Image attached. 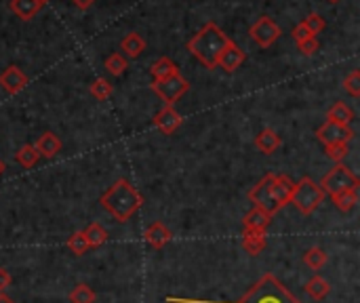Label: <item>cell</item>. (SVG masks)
I'll return each mask as SVG.
<instances>
[{
  "label": "cell",
  "instance_id": "obj_10",
  "mask_svg": "<svg viewBox=\"0 0 360 303\" xmlns=\"http://www.w3.org/2000/svg\"><path fill=\"white\" fill-rule=\"evenodd\" d=\"M27 82L30 80L19 65H9L7 70L0 74V87H3L9 95H17L19 91H23L27 87Z\"/></svg>",
  "mask_w": 360,
  "mask_h": 303
},
{
  "label": "cell",
  "instance_id": "obj_3",
  "mask_svg": "<svg viewBox=\"0 0 360 303\" xmlns=\"http://www.w3.org/2000/svg\"><path fill=\"white\" fill-rule=\"evenodd\" d=\"M100 205L104 211H108L118 223H126L133 217L142 205H144V196L135 190V186H131L126 179H118L114 186H110L102 198Z\"/></svg>",
  "mask_w": 360,
  "mask_h": 303
},
{
  "label": "cell",
  "instance_id": "obj_12",
  "mask_svg": "<svg viewBox=\"0 0 360 303\" xmlns=\"http://www.w3.org/2000/svg\"><path fill=\"white\" fill-rule=\"evenodd\" d=\"M245 59H247L245 51H240V47L232 41L230 45L225 47V51L221 53V57L217 61V67H221V70L227 72V74H232V72H236L238 67L245 63Z\"/></svg>",
  "mask_w": 360,
  "mask_h": 303
},
{
  "label": "cell",
  "instance_id": "obj_33",
  "mask_svg": "<svg viewBox=\"0 0 360 303\" xmlns=\"http://www.w3.org/2000/svg\"><path fill=\"white\" fill-rule=\"evenodd\" d=\"M344 87L352 97H360V72L358 70L350 72L344 80Z\"/></svg>",
  "mask_w": 360,
  "mask_h": 303
},
{
  "label": "cell",
  "instance_id": "obj_17",
  "mask_svg": "<svg viewBox=\"0 0 360 303\" xmlns=\"http://www.w3.org/2000/svg\"><path fill=\"white\" fill-rule=\"evenodd\" d=\"M9 7H11V11H13L19 19L30 21V19H34V17L38 15L43 3H41V0H11Z\"/></svg>",
  "mask_w": 360,
  "mask_h": 303
},
{
  "label": "cell",
  "instance_id": "obj_30",
  "mask_svg": "<svg viewBox=\"0 0 360 303\" xmlns=\"http://www.w3.org/2000/svg\"><path fill=\"white\" fill-rule=\"evenodd\" d=\"M89 91H91V95L95 97V99H100V101H104V99H108L110 95H112V85L106 80V78H97V80H93V85L89 87Z\"/></svg>",
  "mask_w": 360,
  "mask_h": 303
},
{
  "label": "cell",
  "instance_id": "obj_18",
  "mask_svg": "<svg viewBox=\"0 0 360 303\" xmlns=\"http://www.w3.org/2000/svg\"><path fill=\"white\" fill-rule=\"evenodd\" d=\"M120 49L124 51L126 57L135 59V57H139L146 51V41L139 36L137 32H131V34H126V36L120 41Z\"/></svg>",
  "mask_w": 360,
  "mask_h": 303
},
{
  "label": "cell",
  "instance_id": "obj_4",
  "mask_svg": "<svg viewBox=\"0 0 360 303\" xmlns=\"http://www.w3.org/2000/svg\"><path fill=\"white\" fill-rule=\"evenodd\" d=\"M169 303H217V301H185V299H169ZM230 303H302L274 274H264L238 301Z\"/></svg>",
  "mask_w": 360,
  "mask_h": 303
},
{
  "label": "cell",
  "instance_id": "obj_29",
  "mask_svg": "<svg viewBox=\"0 0 360 303\" xmlns=\"http://www.w3.org/2000/svg\"><path fill=\"white\" fill-rule=\"evenodd\" d=\"M126 67H128V61L124 59V55L120 53H112L108 59H106V70L112 74V76H120L126 72Z\"/></svg>",
  "mask_w": 360,
  "mask_h": 303
},
{
  "label": "cell",
  "instance_id": "obj_41",
  "mask_svg": "<svg viewBox=\"0 0 360 303\" xmlns=\"http://www.w3.org/2000/svg\"><path fill=\"white\" fill-rule=\"evenodd\" d=\"M331 3H339V0H331Z\"/></svg>",
  "mask_w": 360,
  "mask_h": 303
},
{
  "label": "cell",
  "instance_id": "obj_2",
  "mask_svg": "<svg viewBox=\"0 0 360 303\" xmlns=\"http://www.w3.org/2000/svg\"><path fill=\"white\" fill-rule=\"evenodd\" d=\"M230 43H232V38L225 36V32L215 21H209L192 36V41L188 43V51L205 67L213 70V67H217L221 53L225 51V47Z\"/></svg>",
  "mask_w": 360,
  "mask_h": 303
},
{
  "label": "cell",
  "instance_id": "obj_21",
  "mask_svg": "<svg viewBox=\"0 0 360 303\" xmlns=\"http://www.w3.org/2000/svg\"><path fill=\"white\" fill-rule=\"evenodd\" d=\"M266 247H268L266 234H249V232H243V249L249 255H259L261 251H266Z\"/></svg>",
  "mask_w": 360,
  "mask_h": 303
},
{
  "label": "cell",
  "instance_id": "obj_40",
  "mask_svg": "<svg viewBox=\"0 0 360 303\" xmlns=\"http://www.w3.org/2000/svg\"><path fill=\"white\" fill-rule=\"evenodd\" d=\"M41 3H43V5H47V3H49V0H41Z\"/></svg>",
  "mask_w": 360,
  "mask_h": 303
},
{
  "label": "cell",
  "instance_id": "obj_27",
  "mask_svg": "<svg viewBox=\"0 0 360 303\" xmlns=\"http://www.w3.org/2000/svg\"><path fill=\"white\" fill-rule=\"evenodd\" d=\"M331 198H333L335 207L341 213H350L358 202V190H350V192H344V194H337V196H331Z\"/></svg>",
  "mask_w": 360,
  "mask_h": 303
},
{
  "label": "cell",
  "instance_id": "obj_36",
  "mask_svg": "<svg viewBox=\"0 0 360 303\" xmlns=\"http://www.w3.org/2000/svg\"><path fill=\"white\" fill-rule=\"evenodd\" d=\"M11 282H13V278H11V274L7 272L5 267H0V293H5L9 287H11Z\"/></svg>",
  "mask_w": 360,
  "mask_h": 303
},
{
  "label": "cell",
  "instance_id": "obj_9",
  "mask_svg": "<svg viewBox=\"0 0 360 303\" xmlns=\"http://www.w3.org/2000/svg\"><path fill=\"white\" fill-rule=\"evenodd\" d=\"M316 139L322 146H333V144H350L354 139V131L350 124H337L326 120L318 131H316Z\"/></svg>",
  "mask_w": 360,
  "mask_h": 303
},
{
  "label": "cell",
  "instance_id": "obj_39",
  "mask_svg": "<svg viewBox=\"0 0 360 303\" xmlns=\"http://www.w3.org/2000/svg\"><path fill=\"white\" fill-rule=\"evenodd\" d=\"M3 171H5V164H3V160H0V175H3Z\"/></svg>",
  "mask_w": 360,
  "mask_h": 303
},
{
  "label": "cell",
  "instance_id": "obj_16",
  "mask_svg": "<svg viewBox=\"0 0 360 303\" xmlns=\"http://www.w3.org/2000/svg\"><path fill=\"white\" fill-rule=\"evenodd\" d=\"M34 148H36L38 156L51 160V158H55V156L61 152V139L57 137L55 133L47 131V133H43L41 137H38V142L34 144Z\"/></svg>",
  "mask_w": 360,
  "mask_h": 303
},
{
  "label": "cell",
  "instance_id": "obj_24",
  "mask_svg": "<svg viewBox=\"0 0 360 303\" xmlns=\"http://www.w3.org/2000/svg\"><path fill=\"white\" fill-rule=\"evenodd\" d=\"M38 152H36V148L32 146V144H25V146H21L19 150H17V154H15V160H17V164L19 166H23V168H32L36 162H38Z\"/></svg>",
  "mask_w": 360,
  "mask_h": 303
},
{
  "label": "cell",
  "instance_id": "obj_15",
  "mask_svg": "<svg viewBox=\"0 0 360 303\" xmlns=\"http://www.w3.org/2000/svg\"><path fill=\"white\" fill-rule=\"evenodd\" d=\"M280 144H282V139H280V135L274 131V128H264V131H259V135L255 137V148L261 152V154H266V156H270V154H274L278 148H280Z\"/></svg>",
  "mask_w": 360,
  "mask_h": 303
},
{
  "label": "cell",
  "instance_id": "obj_7",
  "mask_svg": "<svg viewBox=\"0 0 360 303\" xmlns=\"http://www.w3.org/2000/svg\"><path fill=\"white\" fill-rule=\"evenodd\" d=\"M150 89H152L162 101H165L167 106H175V101H179V99L188 93L190 85H188V80H185L181 74H175V76L162 78V80H154V82L150 85Z\"/></svg>",
  "mask_w": 360,
  "mask_h": 303
},
{
  "label": "cell",
  "instance_id": "obj_28",
  "mask_svg": "<svg viewBox=\"0 0 360 303\" xmlns=\"http://www.w3.org/2000/svg\"><path fill=\"white\" fill-rule=\"evenodd\" d=\"M65 247H68V251L70 253H74V255H85L87 251H89V243H87V236H85V229H78V232H74L70 238H68V243H65Z\"/></svg>",
  "mask_w": 360,
  "mask_h": 303
},
{
  "label": "cell",
  "instance_id": "obj_35",
  "mask_svg": "<svg viewBox=\"0 0 360 303\" xmlns=\"http://www.w3.org/2000/svg\"><path fill=\"white\" fill-rule=\"evenodd\" d=\"M300 47V51L304 53V55H314L318 49H320V45H318V38H310V41H304V43H300L297 45Z\"/></svg>",
  "mask_w": 360,
  "mask_h": 303
},
{
  "label": "cell",
  "instance_id": "obj_31",
  "mask_svg": "<svg viewBox=\"0 0 360 303\" xmlns=\"http://www.w3.org/2000/svg\"><path fill=\"white\" fill-rule=\"evenodd\" d=\"M350 152V146L348 144H333V146H324V154L329 156L331 160L335 162H341Z\"/></svg>",
  "mask_w": 360,
  "mask_h": 303
},
{
  "label": "cell",
  "instance_id": "obj_25",
  "mask_svg": "<svg viewBox=\"0 0 360 303\" xmlns=\"http://www.w3.org/2000/svg\"><path fill=\"white\" fill-rule=\"evenodd\" d=\"M95 301H97V293L85 282L76 284L70 291V303H95Z\"/></svg>",
  "mask_w": 360,
  "mask_h": 303
},
{
  "label": "cell",
  "instance_id": "obj_19",
  "mask_svg": "<svg viewBox=\"0 0 360 303\" xmlns=\"http://www.w3.org/2000/svg\"><path fill=\"white\" fill-rule=\"evenodd\" d=\"M150 74L154 76V80H162V78H169V76L179 74V70H177V65L169 57H158L152 63V67H150Z\"/></svg>",
  "mask_w": 360,
  "mask_h": 303
},
{
  "label": "cell",
  "instance_id": "obj_37",
  "mask_svg": "<svg viewBox=\"0 0 360 303\" xmlns=\"http://www.w3.org/2000/svg\"><path fill=\"white\" fill-rule=\"evenodd\" d=\"M72 3L78 7V9H82V11H87V9H91L93 7V3L95 0H72Z\"/></svg>",
  "mask_w": 360,
  "mask_h": 303
},
{
  "label": "cell",
  "instance_id": "obj_14",
  "mask_svg": "<svg viewBox=\"0 0 360 303\" xmlns=\"http://www.w3.org/2000/svg\"><path fill=\"white\" fill-rule=\"evenodd\" d=\"M144 238H146V243L152 247V249H162V247H167L169 243H171V238H173V234H171V229L162 223V221H154L148 229H146V234H144Z\"/></svg>",
  "mask_w": 360,
  "mask_h": 303
},
{
  "label": "cell",
  "instance_id": "obj_20",
  "mask_svg": "<svg viewBox=\"0 0 360 303\" xmlns=\"http://www.w3.org/2000/svg\"><path fill=\"white\" fill-rule=\"evenodd\" d=\"M85 236H87V243H89V249H100L108 243V229L102 225L93 221L87 229H85Z\"/></svg>",
  "mask_w": 360,
  "mask_h": 303
},
{
  "label": "cell",
  "instance_id": "obj_5",
  "mask_svg": "<svg viewBox=\"0 0 360 303\" xmlns=\"http://www.w3.org/2000/svg\"><path fill=\"white\" fill-rule=\"evenodd\" d=\"M324 192L320 190V186L310 179V177H304L295 183L293 188V194H291V202L297 207V211L302 215H312L322 202H324Z\"/></svg>",
  "mask_w": 360,
  "mask_h": 303
},
{
  "label": "cell",
  "instance_id": "obj_11",
  "mask_svg": "<svg viewBox=\"0 0 360 303\" xmlns=\"http://www.w3.org/2000/svg\"><path fill=\"white\" fill-rule=\"evenodd\" d=\"M181 124H183V118H181V114H179L173 106L162 108V110L154 116V126H156L158 131H162L165 135H173Z\"/></svg>",
  "mask_w": 360,
  "mask_h": 303
},
{
  "label": "cell",
  "instance_id": "obj_38",
  "mask_svg": "<svg viewBox=\"0 0 360 303\" xmlns=\"http://www.w3.org/2000/svg\"><path fill=\"white\" fill-rule=\"evenodd\" d=\"M0 303H15L7 293H0Z\"/></svg>",
  "mask_w": 360,
  "mask_h": 303
},
{
  "label": "cell",
  "instance_id": "obj_22",
  "mask_svg": "<svg viewBox=\"0 0 360 303\" xmlns=\"http://www.w3.org/2000/svg\"><path fill=\"white\" fill-rule=\"evenodd\" d=\"M326 120L337 122V124H350L354 120V112L350 106L344 104V101H337V104H333L329 112H326Z\"/></svg>",
  "mask_w": 360,
  "mask_h": 303
},
{
  "label": "cell",
  "instance_id": "obj_26",
  "mask_svg": "<svg viewBox=\"0 0 360 303\" xmlns=\"http://www.w3.org/2000/svg\"><path fill=\"white\" fill-rule=\"evenodd\" d=\"M326 251L320 249V247H310L306 253H304V263L310 267V269H320L324 263H326Z\"/></svg>",
  "mask_w": 360,
  "mask_h": 303
},
{
  "label": "cell",
  "instance_id": "obj_1",
  "mask_svg": "<svg viewBox=\"0 0 360 303\" xmlns=\"http://www.w3.org/2000/svg\"><path fill=\"white\" fill-rule=\"evenodd\" d=\"M293 188H295V183H293L291 177L268 173L249 190V200L257 209L266 211L268 215L274 217L278 211H282L286 205H291Z\"/></svg>",
  "mask_w": 360,
  "mask_h": 303
},
{
  "label": "cell",
  "instance_id": "obj_6",
  "mask_svg": "<svg viewBox=\"0 0 360 303\" xmlns=\"http://www.w3.org/2000/svg\"><path fill=\"white\" fill-rule=\"evenodd\" d=\"M318 186L324 194L337 196V194H344V192H350V190H358L360 179H358V175L352 173V168H348L346 164H337L320 179Z\"/></svg>",
  "mask_w": 360,
  "mask_h": 303
},
{
  "label": "cell",
  "instance_id": "obj_8",
  "mask_svg": "<svg viewBox=\"0 0 360 303\" xmlns=\"http://www.w3.org/2000/svg\"><path fill=\"white\" fill-rule=\"evenodd\" d=\"M249 36L255 45H259L261 49H268L272 47L278 36H280V27L272 21V17H259L251 30H249Z\"/></svg>",
  "mask_w": 360,
  "mask_h": 303
},
{
  "label": "cell",
  "instance_id": "obj_34",
  "mask_svg": "<svg viewBox=\"0 0 360 303\" xmlns=\"http://www.w3.org/2000/svg\"><path fill=\"white\" fill-rule=\"evenodd\" d=\"M291 36H293V41H295L297 45L300 43H304V41H310V38H316V36H312V34H310V30L304 25V23H297L295 25V30H293V34H291Z\"/></svg>",
  "mask_w": 360,
  "mask_h": 303
},
{
  "label": "cell",
  "instance_id": "obj_32",
  "mask_svg": "<svg viewBox=\"0 0 360 303\" xmlns=\"http://www.w3.org/2000/svg\"><path fill=\"white\" fill-rule=\"evenodd\" d=\"M308 30H310V34H312V36H318V34L324 30V19L318 15V13H310L304 21H302Z\"/></svg>",
  "mask_w": 360,
  "mask_h": 303
},
{
  "label": "cell",
  "instance_id": "obj_23",
  "mask_svg": "<svg viewBox=\"0 0 360 303\" xmlns=\"http://www.w3.org/2000/svg\"><path fill=\"white\" fill-rule=\"evenodd\" d=\"M306 293L312 297V299H324L326 295L331 293V284L326 282L322 276H314V278H310L308 282H306Z\"/></svg>",
  "mask_w": 360,
  "mask_h": 303
},
{
  "label": "cell",
  "instance_id": "obj_13",
  "mask_svg": "<svg viewBox=\"0 0 360 303\" xmlns=\"http://www.w3.org/2000/svg\"><path fill=\"white\" fill-rule=\"evenodd\" d=\"M270 223H272V215H268L266 211H261L257 207H253L243 219V227L249 234H266Z\"/></svg>",
  "mask_w": 360,
  "mask_h": 303
}]
</instances>
